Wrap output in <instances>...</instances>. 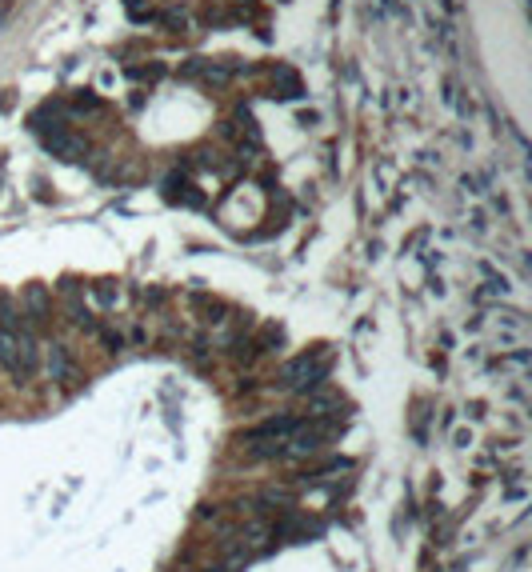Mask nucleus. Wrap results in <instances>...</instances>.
I'll return each instance as SVG.
<instances>
[{
	"label": "nucleus",
	"mask_w": 532,
	"mask_h": 572,
	"mask_svg": "<svg viewBox=\"0 0 532 572\" xmlns=\"http://www.w3.org/2000/svg\"><path fill=\"white\" fill-rule=\"evenodd\" d=\"M97 332H100V340L109 344V352H120L124 349V336L120 332H112V328H97Z\"/></svg>",
	"instance_id": "obj_3"
},
{
	"label": "nucleus",
	"mask_w": 532,
	"mask_h": 572,
	"mask_svg": "<svg viewBox=\"0 0 532 572\" xmlns=\"http://www.w3.org/2000/svg\"><path fill=\"white\" fill-rule=\"evenodd\" d=\"M333 373V356L324 349H312V352H300L297 361L285 364V373H280V388L288 392H312V388H321Z\"/></svg>",
	"instance_id": "obj_1"
},
{
	"label": "nucleus",
	"mask_w": 532,
	"mask_h": 572,
	"mask_svg": "<svg viewBox=\"0 0 532 572\" xmlns=\"http://www.w3.org/2000/svg\"><path fill=\"white\" fill-rule=\"evenodd\" d=\"M44 364H49V376L56 380L61 388H73L80 376H76V361L68 356V349L64 344H49V356H44Z\"/></svg>",
	"instance_id": "obj_2"
}]
</instances>
